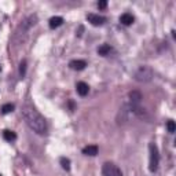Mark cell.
Wrapping results in <instances>:
<instances>
[{"label": "cell", "instance_id": "cell-8", "mask_svg": "<svg viewBox=\"0 0 176 176\" xmlns=\"http://www.w3.org/2000/svg\"><path fill=\"white\" fill-rule=\"evenodd\" d=\"M69 66H70V69H73V70H83V69L87 66V62L83 59H74V61H70Z\"/></svg>", "mask_w": 176, "mask_h": 176}, {"label": "cell", "instance_id": "cell-1", "mask_svg": "<svg viewBox=\"0 0 176 176\" xmlns=\"http://www.w3.org/2000/svg\"><path fill=\"white\" fill-rule=\"evenodd\" d=\"M22 117L25 120V123L28 124V127L30 129H33L36 133L43 135V133L47 132V124L44 117L30 103H25L22 106Z\"/></svg>", "mask_w": 176, "mask_h": 176}, {"label": "cell", "instance_id": "cell-15", "mask_svg": "<svg viewBox=\"0 0 176 176\" xmlns=\"http://www.w3.org/2000/svg\"><path fill=\"white\" fill-rule=\"evenodd\" d=\"M14 110V105L13 103H6V105L2 106V113L3 114H8V113H11Z\"/></svg>", "mask_w": 176, "mask_h": 176}, {"label": "cell", "instance_id": "cell-17", "mask_svg": "<svg viewBox=\"0 0 176 176\" xmlns=\"http://www.w3.org/2000/svg\"><path fill=\"white\" fill-rule=\"evenodd\" d=\"M167 128H168V132L169 133H173L176 131V125H175V121L173 120H169V121L167 123Z\"/></svg>", "mask_w": 176, "mask_h": 176}, {"label": "cell", "instance_id": "cell-6", "mask_svg": "<svg viewBox=\"0 0 176 176\" xmlns=\"http://www.w3.org/2000/svg\"><path fill=\"white\" fill-rule=\"evenodd\" d=\"M128 99H129V105L138 106L139 102L142 101V94H140L139 91H131L128 95Z\"/></svg>", "mask_w": 176, "mask_h": 176}, {"label": "cell", "instance_id": "cell-9", "mask_svg": "<svg viewBox=\"0 0 176 176\" xmlns=\"http://www.w3.org/2000/svg\"><path fill=\"white\" fill-rule=\"evenodd\" d=\"M133 21H135V18H133V15L132 14H129V13H125V14H123V15L120 17V22H121L123 25H125V26L132 25Z\"/></svg>", "mask_w": 176, "mask_h": 176}, {"label": "cell", "instance_id": "cell-19", "mask_svg": "<svg viewBox=\"0 0 176 176\" xmlns=\"http://www.w3.org/2000/svg\"><path fill=\"white\" fill-rule=\"evenodd\" d=\"M83 30H84V26H80V28H78V30H76V34H77V36H81Z\"/></svg>", "mask_w": 176, "mask_h": 176}, {"label": "cell", "instance_id": "cell-16", "mask_svg": "<svg viewBox=\"0 0 176 176\" xmlns=\"http://www.w3.org/2000/svg\"><path fill=\"white\" fill-rule=\"evenodd\" d=\"M25 73H26V61L23 59L19 65V76L21 77H25Z\"/></svg>", "mask_w": 176, "mask_h": 176}, {"label": "cell", "instance_id": "cell-14", "mask_svg": "<svg viewBox=\"0 0 176 176\" xmlns=\"http://www.w3.org/2000/svg\"><path fill=\"white\" fill-rule=\"evenodd\" d=\"M59 163L62 165V168H63L65 171H70V160L66 157H62L61 160H59Z\"/></svg>", "mask_w": 176, "mask_h": 176}, {"label": "cell", "instance_id": "cell-4", "mask_svg": "<svg viewBox=\"0 0 176 176\" xmlns=\"http://www.w3.org/2000/svg\"><path fill=\"white\" fill-rule=\"evenodd\" d=\"M102 173L103 176H123L121 171L118 169V167L113 163H105L102 167Z\"/></svg>", "mask_w": 176, "mask_h": 176}, {"label": "cell", "instance_id": "cell-13", "mask_svg": "<svg viewBox=\"0 0 176 176\" xmlns=\"http://www.w3.org/2000/svg\"><path fill=\"white\" fill-rule=\"evenodd\" d=\"M110 51H112V47H110L109 44H102V46L98 48V54L102 55V57H106L108 54H110Z\"/></svg>", "mask_w": 176, "mask_h": 176}, {"label": "cell", "instance_id": "cell-7", "mask_svg": "<svg viewBox=\"0 0 176 176\" xmlns=\"http://www.w3.org/2000/svg\"><path fill=\"white\" fill-rule=\"evenodd\" d=\"M76 91H77V94L80 96H85L88 94V91H89V87H88V84H85L84 81H78L77 84H76Z\"/></svg>", "mask_w": 176, "mask_h": 176}, {"label": "cell", "instance_id": "cell-12", "mask_svg": "<svg viewBox=\"0 0 176 176\" xmlns=\"http://www.w3.org/2000/svg\"><path fill=\"white\" fill-rule=\"evenodd\" d=\"M3 138H4L7 142H14V140L17 139V135H15V132H13V131L6 129L4 132H3Z\"/></svg>", "mask_w": 176, "mask_h": 176}, {"label": "cell", "instance_id": "cell-5", "mask_svg": "<svg viewBox=\"0 0 176 176\" xmlns=\"http://www.w3.org/2000/svg\"><path fill=\"white\" fill-rule=\"evenodd\" d=\"M87 19L91 25L94 26H101L106 22V18L105 17H101V15H96V14H88L87 15Z\"/></svg>", "mask_w": 176, "mask_h": 176}, {"label": "cell", "instance_id": "cell-3", "mask_svg": "<svg viewBox=\"0 0 176 176\" xmlns=\"http://www.w3.org/2000/svg\"><path fill=\"white\" fill-rule=\"evenodd\" d=\"M149 153H150V161H149V169L150 172H156L158 169V163H160V153L156 143L149 144Z\"/></svg>", "mask_w": 176, "mask_h": 176}, {"label": "cell", "instance_id": "cell-18", "mask_svg": "<svg viewBox=\"0 0 176 176\" xmlns=\"http://www.w3.org/2000/svg\"><path fill=\"white\" fill-rule=\"evenodd\" d=\"M106 6H108V2H106V0H102V2H99L98 3V7H99V8H106Z\"/></svg>", "mask_w": 176, "mask_h": 176}, {"label": "cell", "instance_id": "cell-21", "mask_svg": "<svg viewBox=\"0 0 176 176\" xmlns=\"http://www.w3.org/2000/svg\"><path fill=\"white\" fill-rule=\"evenodd\" d=\"M0 176H2V175H0Z\"/></svg>", "mask_w": 176, "mask_h": 176}, {"label": "cell", "instance_id": "cell-2", "mask_svg": "<svg viewBox=\"0 0 176 176\" xmlns=\"http://www.w3.org/2000/svg\"><path fill=\"white\" fill-rule=\"evenodd\" d=\"M154 76V72L150 66H139L133 73V78L139 83H149Z\"/></svg>", "mask_w": 176, "mask_h": 176}, {"label": "cell", "instance_id": "cell-11", "mask_svg": "<svg viewBox=\"0 0 176 176\" xmlns=\"http://www.w3.org/2000/svg\"><path fill=\"white\" fill-rule=\"evenodd\" d=\"M62 23H63V18H62V17H53V18H50L48 25H50L51 29H55V28L61 26Z\"/></svg>", "mask_w": 176, "mask_h": 176}, {"label": "cell", "instance_id": "cell-20", "mask_svg": "<svg viewBox=\"0 0 176 176\" xmlns=\"http://www.w3.org/2000/svg\"><path fill=\"white\" fill-rule=\"evenodd\" d=\"M0 72H2V65H0Z\"/></svg>", "mask_w": 176, "mask_h": 176}, {"label": "cell", "instance_id": "cell-10", "mask_svg": "<svg viewBox=\"0 0 176 176\" xmlns=\"http://www.w3.org/2000/svg\"><path fill=\"white\" fill-rule=\"evenodd\" d=\"M83 154H85V156H89V157H94L98 154V146H95V144H91V146H85L84 149H83Z\"/></svg>", "mask_w": 176, "mask_h": 176}]
</instances>
